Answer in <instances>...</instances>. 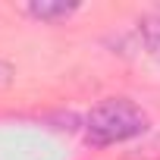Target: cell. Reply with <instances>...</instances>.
Instances as JSON below:
<instances>
[{"label": "cell", "instance_id": "cell-2", "mask_svg": "<svg viewBox=\"0 0 160 160\" xmlns=\"http://www.w3.org/2000/svg\"><path fill=\"white\" fill-rule=\"evenodd\" d=\"M78 10H82V3H63V0H38V3L25 7V13L41 22H63V19L75 16Z\"/></svg>", "mask_w": 160, "mask_h": 160}, {"label": "cell", "instance_id": "cell-1", "mask_svg": "<svg viewBox=\"0 0 160 160\" xmlns=\"http://www.w3.org/2000/svg\"><path fill=\"white\" fill-rule=\"evenodd\" d=\"M144 129H148V113L126 98H110L85 116V141L91 148H110L138 138Z\"/></svg>", "mask_w": 160, "mask_h": 160}, {"label": "cell", "instance_id": "cell-3", "mask_svg": "<svg viewBox=\"0 0 160 160\" xmlns=\"http://www.w3.org/2000/svg\"><path fill=\"white\" fill-rule=\"evenodd\" d=\"M138 41L144 44L148 57L154 63H160V10H154V13L138 19Z\"/></svg>", "mask_w": 160, "mask_h": 160}, {"label": "cell", "instance_id": "cell-4", "mask_svg": "<svg viewBox=\"0 0 160 160\" xmlns=\"http://www.w3.org/2000/svg\"><path fill=\"white\" fill-rule=\"evenodd\" d=\"M13 78H16V69H13V63L0 60V88H10V85H13Z\"/></svg>", "mask_w": 160, "mask_h": 160}]
</instances>
